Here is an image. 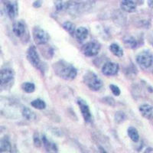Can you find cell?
<instances>
[{
	"mask_svg": "<svg viewBox=\"0 0 153 153\" xmlns=\"http://www.w3.org/2000/svg\"><path fill=\"white\" fill-rule=\"evenodd\" d=\"M42 140H43L44 145H45V147L47 152H57V148L56 147L55 144L54 143H51L48 139L46 138V136H43L42 137Z\"/></svg>",
	"mask_w": 153,
	"mask_h": 153,
	"instance_id": "obj_20",
	"label": "cell"
},
{
	"mask_svg": "<svg viewBox=\"0 0 153 153\" xmlns=\"http://www.w3.org/2000/svg\"><path fill=\"white\" fill-rule=\"evenodd\" d=\"M140 113L144 118L150 120L153 116V107L149 104H143L139 107Z\"/></svg>",
	"mask_w": 153,
	"mask_h": 153,
	"instance_id": "obj_15",
	"label": "cell"
},
{
	"mask_svg": "<svg viewBox=\"0 0 153 153\" xmlns=\"http://www.w3.org/2000/svg\"><path fill=\"white\" fill-rule=\"evenodd\" d=\"M32 107L35 108L37 110H44L46 107V103L44 100L41 99H36L31 103Z\"/></svg>",
	"mask_w": 153,
	"mask_h": 153,
	"instance_id": "obj_24",
	"label": "cell"
},
{
	"mask_svg": "<svg viewBox=\"0 0 153 153\" xmlns=\"http://www.w3.org/2000/svg\"><path fill=\"white\" fill-rule=\"evenodd\" d=\"M127 133H128V136H129V137L130 138L132 141H133L134 143H137V142H139V132H138V130L135 128V127H129V128H128V130H127Z\"/></svg>",
	"mask_w": 153,
	"mask_h": 153,
	"instance_id": "obj_19",
	"label": "cell"
},
{
	"mask_svg": "<svg viewBox=\"0 0 153 153\" xmlns=\"http://www.w3.org/2000/svg\"><path fill=\"white\" fill-rule=\"evenodd\" d=\"M123 44L126 45V47L128 48L134 49L137 47V41L136 40V38H133L130 35H127L123 38Z\"/></svg>",
	"mask_w": 153,
	"mask_h": 153,
	"instance_id": "obj_17",
	"label": "cell"
},
{
	"mask_svg": "<svg viewBox=\"0 0 153 153\" xmlns=\"http://www.w3.org/2000/svg\"><path fill=\"white\" fill-rule=\"evenodd\" d=\"M100 49V46L99 44L94 42H90L83 47L82 51L84 55L87 57H94L97 55Z\"/></svg>",
	"mask_w": 153,
	"mask_h": 153,
	"instance_id": "obj_8",
	"label": "cell"
},
{
	"mask_svg": "<svg viewBox=\"0 0 153 153\" xmlns=\"http://www.w3.org/2000/svg\"><path fill=\"white\" fill-rule=\"evenodd\" d=\"M110 50L115 56L118 57H121L123 55V51L120 48V46L117 44H112L110 46Z\"/></svg>",
	"mask_w": 153,
	"mask_h": 153,
	"instance_id": "obj_22",
	"label": "cell"
},
{
	"mask_svg": "<svg viewBox=\"0 0 153 153\" xmlns=\"http://www.w3.org/2000/svg\"><path fill=\"white\" fill-rule=\"evenodd\" d=\"M12 145L8 139H3L0 143V152H12Z\"/></svg>",
	"mask_w": 153,
	"mask_h": 153,
	"instance_id": "obj_21",
	"label": "cell"
},
{
	"mask_svg": "<svg viewBox=\"0 0 153 153\" xmlns=\"http://www.w3.org/2000/svg\"><path fill=\"white\" fill-rule=\"evenodd\" d=\"M148 3L150 8H153V0H149Z\"/></svg>",
	"mask_w": 153,
	"mask_h": 153,
	"instance_id": "obj_31",
	"label": "cell"
},
{
	"mask_svg": "<svg viewBox=\"0 0 153 153\" xmlns=\"http://www.w3.org/2000/svg\"><path fill=\"white\" fill-rule=\"evenodd\" d=\"M54 3L57 11H61L65 7V4L63 3L62 0H54Z\"/></svg>",
	"mask_w": 153,
	"mask_h": 153,
	"instance_id": "obj_27",
	"label": "cell"
},
{
	"mask_svg": "<svg viewBox=\"0 0 153 153\" xmlns=\"http://www.w3.org/2000/svg\"><path fill=\"white\" fill-rule=\"evenodd\" d=\"M15 73L10 68L0 70V86H4L10 83L14 79Z\"/></svg>",
	"mask_w": 153,
	"mask_h": 153,
	"instance_id": "obj_11",
	"label": "cell"
},
{
	"mask_svg": "<svg viewBox=\"0 0 153 153\" xmlns=\"http://www.w3.org/2000/svg\"><path fill=\"white\" fill-rule=\"evenodd\" d=\"M119 68L117 63L107 62L102 68V72L106 76H114L118 73Z\"/></svg>",
	"mask_w": 153,
	"mask_h": 153,
	"instance_id": "obj_12",
	"label": "cell"
},
{
	"mask_svg": "<svg viewBox=\"0 0 153 153\" xmlns=\"http://www.w3.org/2000/svg\"><path fill=\"white\" fill-rule=\"evenodd\" d=\"M110 90H111L112 93L113 94V95L120 96V94H121L120 89L119 88V87H117V85H114V84H110Z\"/></svg>",
	"mask_w": 153,
	"mask_h": 153,
	"instance_id": "obj_28",
	"label": "cell"
},
{
	"mask_svg": "<svg viewBox=\"0 0 153 153\" xmlns=\"http://www.w3.org/2000/svg\"><path fill=\"white\" fill-rule=\"evenodd\" d=\"M33 38L35 43L38 45H45L49 40V35L47 31L43 30L39 27H35L33 29Z\"/></svg>",
	"mask_w": 153,
	"mask_h": 153,
	"instance_id": "obj_6",
	"label": "cell"
},
{
	"mask_svg": "<svg viewBox=\"0 0 153 153\" xmlns=\"http://www.w3.org/2000/svg\"><path fill=\"white\" fill-rule=\"evenodd\" d=\"M56 74L67 80H72L77 74L76 69L72 65L65 61H59L53 66Z\"/></svg>",
	"mask_w": 153,
	"mask_h": 153,
	"instance_id": "obj_1",
	"label": "cell"
},
{
	"mask_svg": "<svg viewBox=\"0 0 153 153\" xmlns=\"http://www.w3.org/2000/svg\"><path fill=\"white\" fill-rule=\"evenodd\" d=\"M63 28H65L71 35H75V31H76V28L72 22H65L63 24Z\"/></svg>",
	"mask_w": 153,
	"mask_h": 153,
	"instance_id": "obj_23",
	"label": "cell"
},
{
	"mask_svg": "<svg viewBox=\"0 0 153 153\" xmlns=\"http://www.w3.org/2000/svg\"><path fill=\"white\" fill-rule=\"evenodd\" d=\"M34 144L37 148H40L41 146H42V142L39 139V137L37 136V134H35V136H34Z\"/></svg>",
	"mask_w": 153,
	"mask_h": 153,
	"instance_id": "obj_29",
	"label": "cell"
},
{
	"mask_svg": "<svg viewBox=\"0 0 153 153\" xmlns=\"http://www.w3.org/2000/svg\"><path fill=\"white\" fill-rule=\"evenodd\" d=\"M75 37L80 42L85 41L88 37V30L85 27H80L77 28L75 31Z\"/></svg>",
	"mask_w": 153,
	"mask_h": 153,
	"instance_id": "obj_16",
	"label": "cell"
},
{
	"mask_svg": "<svg viewBox=\"0 0 153 153\" xmlns=\"http://www.w3.org/2000/svg\"><path fill=\"white\" fill-rule=\"evenodd\" d=\"M77 103H78L79 106H80V110L81 111V113L83 115V117H84V120H85V122H91L92 117H91V110H90L88 105L83 100H78Z\"/></svg>",
	"mask_w": 153,
	"mask_h": 153,
	"instance_id": "obj_13",
	"label": "cell"
},
{
	"mask_svg": "<svg viewBox=\"0 0 153 153\" xmlns=\"http://www.w3.org/2000/svg\"><path fill=\"white\" fill-rule=\"evenodd\" d=\"M137 4L135 0H122L120 2V8L123 11L128 13L136 12Z\"/></svg>",
	"mask_w": 153,
	"mask_h": 153,
	"instance_id": "obj_14",
	"label": "cell"
},
{
	"mask_svg": "<svg viewBox=\"0 0 153 153\" xmlns=\"http://www.w3.org/2000/svg\"><path fill=\"white\" fill-rule=\"evenodd\" d=\"M5 10L11 19H15L19 14V7L16 1H9L6 0L4 3Z\"/></svg>",
	"mask_w": 153,
	"mask_h": 153,
	"instance_id": "obj_9",
	"label": "cell"
},
{
	"mask_svg": "<svg viewBox=\"0 0 153 153\" xmlns=\"http://www.w3.org/2000/svg\"><path fill=\"white\" fill-rule=\"evenodd\" d=\"M22 115L25 120L28 121H32L36 119V115L33 111H31L28 107H23L22 109Z\"/></svg>",
	"mask_w": 153,
	"mask_h": 153,
	"instance_id": "obj_18",
	"label": "cell"
},
{
	"mask_svg": "<svg viewBox=\"0 0 153 153\" xmlns=\"http://www.w3.org/2000/svg\"><path fill=\"white\" fill-rule=\"evenodd\" d=\"M12 31L14 35L18 38H21L22 40L25 39V36L28 35L26 25L22 21H18L15 22L12 26Z\"/></svg>",
	"mask_w": 153,
	"mask_h": 153,
	"instance_id": "obj_10",
	"label": "cell"
},
{
	"mask_svg": "<svg viewBox=\"0 0 153 153\" xmlns=\"http://www.w3.org/2000/svg\"><path fill=\"white\" fill-rule=\"evenodd\" d=\"M136 62L143 69H147L152 65L153 55L148 51H143L136 56Z\"/></svg>",
	"mask_w": 153,
	"mask_h": 153,
	"instance_id": "obj_4",
	"label": "cell"
},
{
	"mask_svg": "<svg viewBox=\"0 0 153 153\" xmlns=\"http://www.w3.org/2000/svg\"><path fill=\"white\" fill-rule=\"evenodd\" d=\"M17 106L7 98L0 97V115L7 118H16Z\"/></svg>",
	"mask_w": 153,
	"mask_h": 153,
	"instance_id": "obj_2",
	"label": "cell"
},
{
	"mask_svg": "<svg viewBox=\"0 0 153 153\" xmlns=\"http://www.w3.org/2000/svg\"><path fill=\"white\" fill-rule=\"evenodd\" d=\"M22 89L25 93L28 94H31L33 93L35 90V85L33 83H30V82H25L22 85Z\"/></svg>",
	"mask_w": 153,
	"mask_h": 153,
	"instance_id": "obj_25",
	"label": "cell"
},
{
	"mask_svg": "<svg viewBox=\"0 0 153 153\" xmlns=\"http://www.w3.org/2000/svg\"><path fill=\"white\" fill-rule=\"evenodd\" d=\"M42 2L41 1V0H37V1H35V2L33 3V6L35 8H39L42 6Z\"/></svg>",
	"mask_w": 153,
	"mask_h": 153,
	"instance_id": "obj_30",
	"label": "cell"
},
{
	"mask_svg": "<svg viewBox=\"0 0 153 153\" xmlns=\"http://www.w3.org/2000/svg\"><path fill=\"white\" fill-rule=\"evenodd\" d=\"M84 82L91 91H98L103 87V82L94 72L89 71L84 76Z\"/></svg>",
	"mask_w": 153,
	"mask_h": 153,
	"instance_id": "obj_3",
	"label": "cell"
},
{
	"mask_svg": "<svg viewBox=\"0 0 153 153\" xmlns=\"http://www.w3.org/2000/svg\"><path fill=\"white\" fill-rule=\"evenodd\" d=\"M64 9H66L68 13L74 16H77L83 10H85L84 5H83L80 2H77L75 0H71L67 3H65Z\"/></svg>",
	"mask_w": 153,
	"mask_h": 153,
	"instance_id": "obj_7",
	"label": "cell"
},
{
	"mask_svg": "<svg viewBox=\"0 0 153 153\" xmlns=\"http://www.w3.org/2000/svg\"><path fill=\"white\" fill-rule=\"evenodd\" d=\"M27 58L32 66L38 70L42 69V61L35 46H31L27 51Z\"/></svg>",
	"mask_w": 153,
	"mask_h": 153,
	"instance_id": "obj_5",
	"label": "cell"
},
{
	"mask_svg": "<svg viewBox=\"0 0 153 153\" xmlns=\"http://www.w3.org/2000/svg\"><path fill=\"white\" fill-rule=\"evenodd\" d=\"M145 152H153V149L151 148H149L145 151Z\"/></svg>",
	"mask_w": 153,
	"mask_h": 153,
	"instance_id": "obj_32",
	"label": "cell"
},
{
	"mask_svg": "<svg viewBox=\"0 0 153 153\" xmlns=\"http://www.w3.org/2000/svg\"><path fill=\"white\" fill-rule=\"evenodd\" d=\"M126 114L122 111L117 112V113H116V114H115V117H114L115 122L118 124L122 123L123 122H124V121L126 120Z\"/></svg>",
	"mask_w": 153,
	"mask_h": 153,
	"instance_id": "obj_26",
	"label": "cell"
}]
</instances>
